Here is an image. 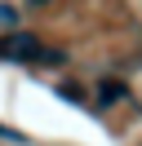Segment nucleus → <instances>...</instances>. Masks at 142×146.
Masks as SVG:
<instances>
[{
	"mask_svg": "<svg viewBox=\"0 0 142 146\" xmlns=\"http://www.w3.org/2000/svg\"><path fill=\"white\" fill-rule=\"evenodd\" d=\"M0 58H9V62H36V58H44V49H40V40L31 31H9V36H0Z\"/></svg>",
	"mask_w": 142,
	"mask_h": 146,
	"instance_id": "1",
	"label": "nucleus"
},
{
	"mask_svg": "<svg viewBox=\"0 0 142 146\" xmlns=\"http://www.w3.org/2000/svg\"><path fill=\"white\" fill-rule=\"evenodd\" d=\"M0 137H5V142H27V137L18 133V128H9V124H0Z\"/></svg>",
	"mask_w": 142,
	"mask_h": 146,
	"instance_id": "2",
	"label": "nucleus"
},
{
	"mask_svg": "<svg viewBox=\"0 0 142 146\" xmlns=\"http://www.w3.org/2000/svg\"><path fill=\"white\" fill-rule=\"evenodd\" d=\"M31 5H44V0H31Z\"/></svg>",
	"mask_w": 142,
	"mask_h": 146,
	"instance_id": "3",
	"label": "nucleus"
}]
</instances>
